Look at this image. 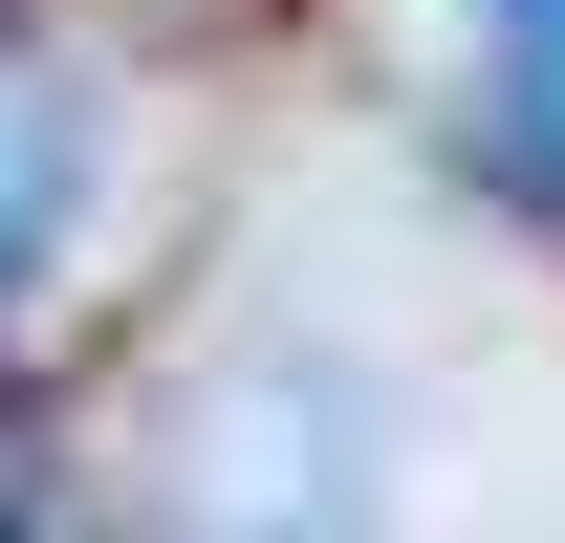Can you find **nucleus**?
<instances>
[{"label": "nucleus", "instance_id": "nucleus-1", "mask_svg": "<svg viewBox=\"0 0 565 543\" xmlns=\"http://www.w3.org/2000/svg\"><path fill=\"white\" fill-rule=\"evenodd\" d=\"M66 217H87V109L22 66V44H0V305L66 262Z\"/></svg>", "mask_w": 565, "mask_h": 543}, {"label": "nucleus", "instance_id": "nucleus-2", "mask_svg": "<svg viewBox=\"0 0 565 543\" xmlns=\"http://www.w3.org/2000/svg\"><path fill=\"white\" fill-rule=\"evenodd\" d=\"M479 22H500V152L565 196V0H479Z\"/></svg>", "mask_w": 565, "mask_h": 543}]
</instances>
